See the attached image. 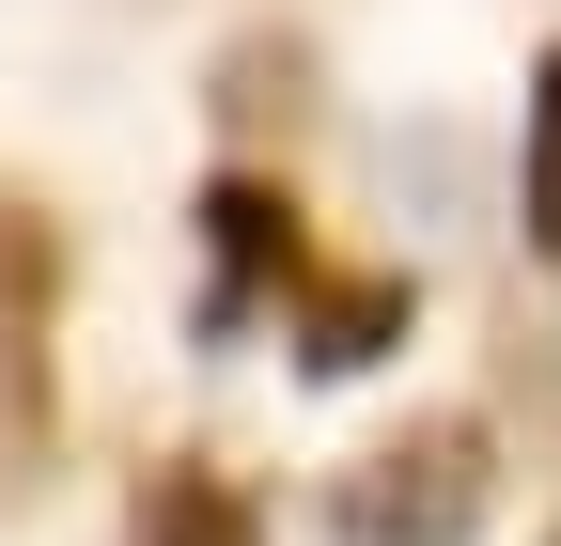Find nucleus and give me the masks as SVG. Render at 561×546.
I'll list each match as a JSON object with an SVG mask.
<instances>
[{"mask_svg": "<svg viewBox=\"0 0 561 546\" xmlns=\"http://www.w3.org/2000/svg\"><path fill=\"white\" fill-rule=\"evenodd\" d=\"M530 546H561V515H546V531H530Z\"/></svg>", "mask_w": 561, "mask_h": 546, "instance_id": "obj_9", "label": "nucleus"}, {"mask_svg": "<svg viewBox=\"0 0 561 546\" xmlns=\"http://www.w3.org/2000/svg\"><path fill=\"white\" fill-rule=\"evenodd\" d=\"M421 328V265H343V250H312L297 265V297H280V344H297V375H375L390 344Z\"/></svg>", "mask_w": 561, "mask_h": 546, "instance_id": "obj_4", "label": "nucleus"}, {"mask_svg": "<svg viewBox=\"0 0 561 546\" xmlns=\"http://www.w3.org/2000/svg\"><path fill=\"white\" fill-rule=\"evenodd\" d=\"M125 546H265V500L234 485L219 453H157V485H140V531Z\"/></svg>", "mask_w": 561, "mask_h": 546, "instance_id": "obj_5", "label": "nucleus"}, {"mask_svg": "<svg viewBox=\"0 0 561 546\" xmlns=\"http://www.w3.org/2000/svg\"><path fill=\"white\" fill-rule=\"evenodd\" d=\"M187 235H203V282H187V344H250V328H265L280 297H297V265L328 250V235H312V203L280 187V172H250V157H219V172H203Z\"/></svg>", "mask_w": 561, "mask_h": 546, "instance_id": "obj_2", "label": "nucleus"}, {"mask_svg": "<svg viewBox=\"0 0 561 546\" xmlns=\"http://www.w3.org/2000/svg\"><path fill=\"white\" fill-rule=\"evenodd\" d=\"M483 515H500V422L483 406H421L328 468V546H483Z\"/></svg>", "mask_w": 561, "mask_h": 546, "instance_id": "obj_1", "label": "nucleus"}, {"mask_svg": "<svg viewBox=\"0 0 561 546\" xmlns=\"http://www.w3.org/2000/svg\"><path fill=\"white\" fill-rule=\"evenodd\" d=\"M203 110H219V125H297V110H312V47H297V32H234Z\"/></svg>", "mask_w": 561, "mask_h": 546, "instance_id": "obj_6", "label": "nucleus"}, {"mask_svg": "<svg viewBox=\"0 0 561 546\" xmlns=\"http://www.w3.org/2000/svg\"><path fill=\"white\" fill-rule=\"evenodd\" d=\"M515 235L561 265V47L530 62V157H515Z\"/></svg>", "mask_w": 561, "mask_h": 546, "instance_id": "obj_7", "label": "nucleus"}, {"mask_svg": "<svg viewBox=\"0 0 561 546\" xmlns=\"http://www.w3.org/2000/svg\"><path fill=\"white\" fill-rule=\"evenodd\" d=\"M62 282H79L62 203L0 187V468H47L62 437Z\"/></svg>", "mask_w": 561, "mask_h": 546, "instance_id": "obj_3", "label": "nucleus"}, {"mask_svg": "<svg viewBox=\"0 0 561 546\" xmlns=\"http://www.w3.org/2000/svg\"><path fill=\"white\" fill-rule=\"evenodd\" d=\"M515 375H530V406L561 422V328H515Z\"/></svg>", "mask_w": 561, "mask_h": 546, "instance_id": "obj_8", "label": "nucleus"}]
</instances>
